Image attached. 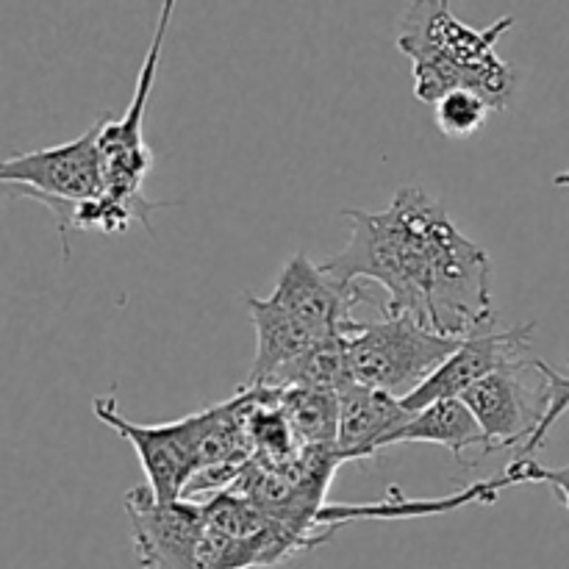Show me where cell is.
<instances>
[{"mask_svg":"<svg viewBox=\"0 0 569 569\" xmlns=\"http://www.w3.org/2000/svg\"><path fill=\"white\" fill-rule=\"evenodd\" d=\"M350 239L322 261L345 283L376 281L389 317H411L450 339L495 328L492 261L459 231L445 206L403 187L383 211L345 209Z\"/></svg>","mask_w":569,"mask_h":569,"instance_id":"1","label":"cell"},{"mask_svg":"<svg viewBox=\"0 0 569 569\" xmlns=\"http://www.w3.org/2000/svg\"><path fill=\"white\" fill-rule=\"evenodd\" d=\"M515 26L500 17L489 28H470L448 0L409 3L400 17L398 50L411 59L415 98L437 106L450 92L470 89L492 111L509 109L517 94V70L498 56V42Z\"/></svg>","mask_w":569,"mask_h":569,"instance_id":"2","label":"cell"},{"mask_svg":"<svg viewBox=\"0 0 569 569\" xmlns=\"http://www.w3.org/2000/svg\"><path fill=\"white\" fill-rule=\"evenodd\" d=\"M100 126H103V117H98V122L72 142L9 156L0 164V183H3L6 198H28L42 203L56 217L64 250L76 211L106 194Z\"/></svg>","mask_w":569,"mask_h":569,"instance_id":"3","label":"cell"},{"mask_svg":"<svg viewBox=\"0 0 569 569\" xmlns=\"http://www.w3.org/2000/svg\"><path fill=\"white\" fill-rule=\"evenodd\" d=\"M342 339L353 381L400 400L415 395L465 342L442 337L411 317L389 315L376 322L359 320Z\"/></svg>","mask_w":569,"mask_h":569,"instance_id":"4","label":"cell"},{"mask_svg":"<svg viewBox=\"0 0 569 569\" xmlns=\"http://www.w3.org/2000/svg\"><path fill=\"white\" fill-rule=\"evenodd\" d=\"M172 9L176 3L167 0L159 11V22H156L153 39H150L148 56H144L142 72H139L137 92H133L131 106L120 120L103 114V126H100V156H103L106 167V194L103 200L128 214L131 220L142 222L150 228V214L161 209V203L144 198L142 187L148 172L153 170V150L144 144V109H148L150 89H153L156 72H159L161 50H164L167 28H170Z\"/></svg>","mask_w":569,"mask_h":569,"instance_id":"5","label":"cell"},{"mask_svg":"<svg viewBox=\"0 0 569 569\" xmlns=\"http://www.w3.org/2000/svg\"><path fill=\"white\" fill-rule=\"evenodd\" d=\"M94 417L133 445L148 487L164 503L181 500L189 481L200 470L203 409L164 426H137L117 411L114 398L94 400Z\"/></svg>","mask_w":569,"mask_h":569,"instance_id":"6","label":"cell"},{"mask_svg":"<svg viewBox=\"0 0 569 569\" xmlns=\"http://www.w3.org/2000/svg\"><path fill=\"white\" fill-rule=\"evenodd\" d=\"M533 361L537 359L492 372L461 395L487 437L483 453H498L515 445L522 450L548 417L550 383L542 372L539 381L528 378V372H533Z\"/></svg>","mask_w":569,"mask_h":569,"instance_id":"7","label":"cell"},{"mask_svg":"<svg viewBox=\"0 0 569 569\" xmlns=\"http://www.w3.org/2000/svg\"><path fill=\"white\" fill-rule=\"evenodd\" d=\"M126 515L142 569H198V550L209 528L203 506L183 498L164 503L142 483L126 495Z\"/></svg>","mask_w":569,"mask_h":569,"instance_id":"8","label":"cell"},{"mask_svg":"<svg viewBox=\"0 0 569 569\" xmlns=\"http://www.w3.org/2000/svg\"><path fill=\"white\" fill-rule=\"evenodd\" d=\"M267 298L322 339L345 337L359 322L353 317L356 306L376 303L367 287L339 281L306 253H295L281 267L276 287Z\"/></svg>","mask_w":569,"mask_h":569,"instance_id":"9","label":"cell"},{"mask_svg":"<svg viewBox=\"0 0 569 569\" xmlns=\"http://www.w3.org/2000/svg\"><path fill=\"white\" fill-rule=\"evenodd\" d=\"M537 331L533 322L528 326H517L511 331H495L487 328L481 333H472L470 339L461 342V348L417 389L415 395L403 400V409L417 415V411L428 409L437 400L461 398L467 389L481 383L492 372L506 370V367H517L531 361V337Z\"/></svg>","mask_w":569,"mask_h":569,"instance_id":"10","label":"cell"},{"mask_svg":"<svg viewBox=\"0 0 569 569\" xmlns=\"http://www.w3.org/2000/svg\"><path fill=\"white\" fill-rule=\"evenodd\" d=\"M411 417L415 415L406 411L403 400L395 395L353 383L339 395V456L350 461L387 450L389 442L409 426Z\"/></svg>","mask_w":569,"mask_h":569,"instance_id":"11","label":"cell"},{"mask_svg":"<svg viewBox=\"0 0 569 569\" xmlns=\"http://www.w3.org/2000/svg\"><path fill=\"white\" fill-rule=\"evenodd\" d=\"M244 306L250 311V322L256 331V359L250 367V376L244 387H267L276 383V378L287 370L289 365L303 359L306 353L326 342L317 337L311 328L295 320L289 311L272 303L270 298H256V295H244Z\"/></svg>","mask_w":569,"mask_h":569,"instance_id":"12","label":"cell"},{"mask_svg":"<svg viewBox=\"0 0 569 569\" xmlns=\"http://www.w3.org/2000/svg\"><path fill=\"white\" fill-rule=\"evenodd\" d=\"M420 442L442 445V448H448L456 459H459L465 450L478 448L481 453L487 450V437H483L476 415L467 409V403L461 398L437 400V403H431L428 409L417 411V415L411 417L409 426L389 442V448Z\"/></svg>","mask_w":569,"mask_h":569,"instance_id":"13","label":"cell"},{"mask_svg":"<svg viewBox=\"0 0 569 569\" xmlns=\"http://www.w3.org/2000/svg\"><path fill=\"white\" fill-rule=\"evenodd\" d=\"M281 411L300 450H337L339 395L281 389Z\"/></svg>","mask_w":569,"mask_h":569,"instance_id":"14","label":"cell"},{"mask_svg":"<svg viewBox=\"0 0 569 569\" xmlns=\"http://www.w3.org/2000/svg\"><path fill=\"white\" fill-rule=\"evenodd\" d=\"M489 114H492V109H489L487 100L478 98L470 89L450 92L448 98H442L433 106L437 128L450 139H467L472 133H478L487 126Z\"/></svg>","mask_w":569,"mask_h":569,"instance_id":"15","label":"cell"},{"mask_svg":"<svg viewBox=\"0 0 569 569\" xmlns=\"http://www.w3.org/2000/svg\"><path fill=\"white\" fill-rule=\"evenodd\" d=\"M495 483H498L500 492L506 487H517V483H548L569 511V465L542 467L533 459H515L500 476H495Z\"/></svg>","mask_w":569,"mask_h":569,"instance_id":"16","label":"cell"},{"mask_svg":"<svg viewBox=\"0 0 569 569\" xmlns=\"http://www.w3.org/2000/svg\"><path fill=\"white\" fill-rule=\"evenodd\" d=\"M553 183H556V187H569V170L559 172V176L553 178Z\"/></svg>","mask_w":569,"mask_h":569,"instance_id":"17","label":"cell"}]
</instances>
